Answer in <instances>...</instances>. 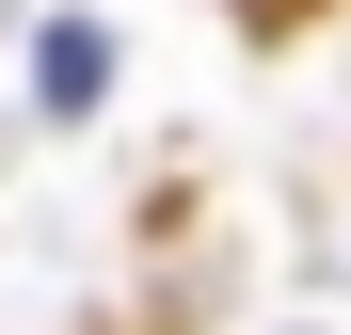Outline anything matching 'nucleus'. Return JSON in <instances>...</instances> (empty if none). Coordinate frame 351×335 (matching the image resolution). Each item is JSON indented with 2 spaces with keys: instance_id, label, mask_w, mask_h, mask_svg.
<instances>
[{
  "instance_id": "obj_1",
  "label": "nucleus",
  "mask_w": 351,
  "mask_h": 335,
  "mask_svg": "<svg viewBox=\"0 0 351 335\" xmlns=\"http://www.w3.org/2000/svg\"><path fill=\"white\" fill-rule=\"evenodd\" d=\"M32 80H48V112H80V96L112 80V32H96V16H64V32H48V64H32Z\"/></svg>"
}]
</instances>
